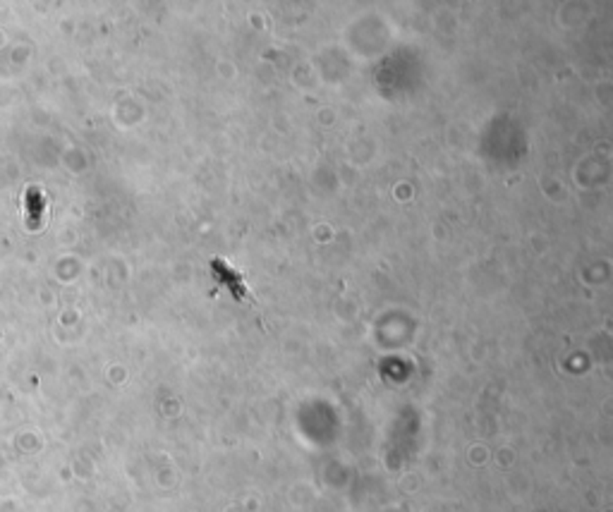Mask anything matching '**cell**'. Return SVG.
<instances>
[{
    "label": "cell",
    "instance_id": "cell-1",
    "mask_svg": "<svg viewBox=\"0 0 613 512\" xmlns=\"http://www.w3.org/2000/svg\"><path fill=\"white\" fill-rule=\"evenodd\" d=\"M211 268H214L216 278H219L221 283L226 285L230 292H233V297H235L237 302H245V299H247L249 292H247L245 283H242V278L226 264V261H223V259H214V261H211Z\"/></svg>",
    "mask_w": 613,
    "mask_h": 512
}]
</instances>
